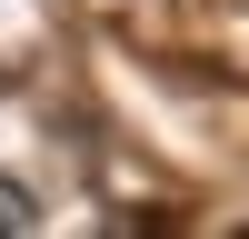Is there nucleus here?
<instances>
[{
	"instance_id": "f257e3e1",
	"label": "nucleus",
	"mask_w": 249,
	"mask_h": 239,
	"mask_svg": "<svg viewBox=\"0 0 249 239\" xmlns=\"http://www.w3.org/2000/svg\"><path fill=\"white\" fill-rule=\"evenodd\" d=\"M30 229H40V199L20 179H0V239H30Z\"/></svg>"
}]
</instances>
